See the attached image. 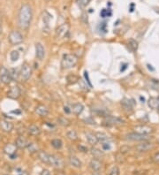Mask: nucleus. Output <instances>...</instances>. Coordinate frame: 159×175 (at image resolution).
Segmentation results:
<instances>
[{"label": "nucleus", "instance_id": "obj_46", "mask_svg": "<svg viewBox=\"0 0 159 175\" xmlns=\"http://www.w3.org/2000/svg\"><path fill=\"white\" fill-rule=\"evenodd\" d=\"M134 7H135V4L132 3L131 6H130V12H133V11H134Z\"/></svg>", "mask_w": 159, "mask_h": 175}, {"label": "nucleus", "instance_id": "obj_8", "mask_svg": "<svg viewBox=\"0 0 159 175\" xmlns=\"http://www.w3.org/2000/svg\"><path fill=\"white\" fill-rule=\"evenodd\" d=\"M49 164H51L54 168L57 169H63L64 168V162L61 158L55 156V155H50L49 159Z\"/></svg>", "mask_w": 159, "mask_h": 175}, {"label": "nucleus", "instance_id": "obj_24", "mask_svg": "<svg viewBox=\"0 0 159 175\" xmlns=\"http://www.w3.org/2000/svg\"><path fill=\"white\" fill-rule=\"evenodd\" d=\"M28 132L29 134L31 135H34V136H37L41 134V129L39 127H37L36 125H30L28 128Z\"/></svg>", "mask_w": 159, "mask_h": 175}, {"label": "nucleus", "instance_id": "obj_15", "mask_svg": "<svg viewBox=\"0 0 159 175\" xmlns=\"http://www.w3.org/2000/svg\"><path fill=\"white\" fill-rule=\"evenodd\" d=\"M0 128L3 131H5L6 133H9L13 129V124L10 121H8V120L2 119V120H0Z\"/></svg>", "mask_w": 159, "mask_h": 175}, {"label": "nucleus", "instance_id": "obj_23", "mask_svg": "<svg viewBox=\"0 0 159 175\" xmlns=\"http://www.w3.org/2000/svg\"><path fill=\"white\" fill-rule=\"evenodd\" d=\"M38 158L40 159L42 163L47 164H49V159H50V155L47 152L43 151V150H39L38 151Z\"/></svg>", "mask_w": 159, "mask_h": 175}, {"label": "nucleus", "instance_id": "obj_20", "mask_svg": "<svg viewBox=\"0 0 159 175\" xmlns=\"http://www.w3.org/2000/svg\"><path fill=\"white\" fill-rule=\"evenodd\" d=\"M85 136H86V139L88 141V142L90 144L91 146H95L97 144L98 142V140L95 136V134H93V133H85Z\"/></svg>", "mask_w": 159, "mask_h": 175}, {"label": "nucleus", "instance_id": "obj_14", "mask_svg": "<svg viewBox=\"0 0 159 175\" xmlns=\"http://www.w3.org/2000/svg\"><path fill=\"white\" fill-rule=\"evenodd\" d=\"M35 56L36 58H38L39 60H42L44 56H45V50H44V47L43 45L38 43L35 44Z\"/></svg>", "mask_w": 159, "mask_h": 175}, {"label": "nucleus", "instance_id": "obj_40", "mask_svg": "<svg viewBox=\"0 0 159 175\" xmlns=\"http://www.w3.org/2000/svg\"><path fill=\"white\" fill-rule=\"evenodd\" d=\"M152 162L155 164H159V152H157L154 154V156L151 158Z\"/></svg>", "mask_w": 159, "mask_h": 175}, {"label": "nucleus", "instance_id": "obj_52", "mask_svg": "<svg viewBox=\"0 0 159 175\" xmlns=\"http://www.w3.org/2000/svg\"><path fill=\"white\" fill-rule=\"evenodd\" d=\"M157 111H158V114H159V110H157Z\"/></svg>", "mask_w": 159, "mask_h": 175}, {"label": "nucleus", "instance_id": "obj_45", "mask_svg": "<svg viewBox=\"0 0 159 175\" xmlns=\"http://www.w3.org/2000/svg\"><path fill=\"white\" fill-rule=\"evenodd\" d=\"M64 111H65V113H67V114H69L70 112H72L71 109H69L67 106H65V107H64Z\"/></svg>", "mask_w": 159, "mask_h": 175}, {"label": "nucleus", "instance_id": "obj_5", "mask_svg": "<svg viewBox=\"0 0 159 175\" xmlns=\"http://www.w3.org/2000/svg\"><path fill=\"white\" fill-rule=\"evenodd\" d=\"M126 139L129 141H148L149 138V135L148 134H138L136 132H134V133H129V134H126L125 135Z\"/></svg>", "mask_w": 159, "mask_h": 175}, {"label": "nucleus", "instance_id": "obj_16", "mask_svg": "<svg viewBox=\"0 0 159 175\" xmlns=\"http://www.w3.org/2000/svg\"><path fill=\"white\" fill-rule=\"evenodd\" d=\"M35 112L40 117H46L49 114V110H48L46 106H44V105H39L35 107Z\"/></svg>", "mask_w": 159, "mask_h": 175}, {"label": "nucleus", "instance_id": "obj_6", "mask_svg": "<svg viewBox=\"0 0 159 175\" xmlns=\"http://www.w3.org/2000/svg\"><path fill=\"white\" fill-rule=\"evenodd\" d=\"M154 148V144L152 142L148 141H144L141 143L137 144L135 146V150L140 153H145V152L151 150Z\"/></svg>", "mask_w": 159, "mask_h": 175}, {"label": "nucleus", "instance_id": "obj_38", "mask_svg": "<svg viewBox=\"0 0 159 175\" xmlns=\"http://www.w3.org/2000/svg\"><path fill=\"white\" fill-rule=\"evenodd\" d=\"M84 77H85V80H86V83L88 84L89 87L92 88V83L90 82V79L88 77V73L87 71H84Z\"/></svg>", "mask_w": 159, "mask_h": 175}, {"label": "nucleus", "instance_id": "obj_21", "mask_svg": "<svg viewBox=\"0 0 159 175\" xmlns=\"http://www.w3.org/2000/svg\"><path fill=\"white\" fill-rule=\"evenodd\" d=\"M69 163L72 166H73L75 168H81L82 166V161L77 158L76 156H70L69 157Z\"/></svg>", "mask_w": 159, "mask_h": 175}, {"label": "nucleus", "instance_id": "obj_28", "mask_svg": "<svg viewBox=\"0 0 159 175\" xmlns=\"http://www.w3.org/2000/svg\"><path fill=\"white\" fill-rule=\"evenodd\" d=\"M95 136H96V138H97L98 141L104 142V141H108V140H109V136H108L105 133H103V132H97V133H95Z\"/></svg>", "mask_w": 159, "mask_h": 175}, {"label": "nucleus", "instance_id": "obj_22", "mask_svg": "<svg viewBox=\"0 0 159 175\" xmlns=\"http://www.w3.org/2000/svg\"><path fill=\"white\" fill-rule=\"evenodd\" d=\"M83 109H84V106H83L82 104H80V103H77V104L73 105L71 111H72V112H73L74 115L79 116L83 111Z\"/></svg>", "mask_w": 159, "mask_h": 175}, {"label": "nucleus", "instance_id": "obj_51", "mask_svg": "<svg viewBox=\"0 0 159 175\" xmlns=\"http://www.w3.org/2000/svg\"><path fill=\"white\" fill-rule=\"evenodd\" d=\"M157 143H158V144H159V138H158V139H157Z\"/></svg>", "mask_w": 159, "mask_h": 175}, {"label": "nucleus", "instance_id": "obj_48", "mask_svg": "<svg viewBox=\"0 0 159 175\" xmlns=\"http://www.w3.org/2000/svg\"><path fill=\"white\" fill-rule=\"evenodd\" d=\"M12 113H16V114H20L21 113V111H20V110H18V111H12Z\"/></svg>", "mask_w": 159, "mask_h": 175}, {"label": "nucleus", "instance_id": "obj_2", "mask_svg": "<svg viewBox=\"0 0 159 175\" xmlns=\"http://www.w3.org/2000/svg\"><path fill=\"white\" fill-rule=\"evenodd\" d=\"M78 63V58L74 54H64L61 59V66L63 69H70L74 67Z\"/></svg>", "mask_w": 159, "mask_h": 175}, {"label": "nucleus", "instance_id": "obj_32", "mask_svg": "<svg viewBox=\"0 0 159 175\" xmlns=\"http://www.w3.org/2000/svg\"><path fill=\"white\" fill-rule=\"evenodd\" d=\"M91 0H76V5L80 8L84 9L85 7H87L88 6V4L90 3Z\"/></svg>", "mask_w": 159, "mask_h": 175}, {"label": "nucleus", "instance_id": "obj_31", "mask_svg": "<svg viewBox=\"0 0 159 175\" xmlns=\"http://www.w3.org/2000/svg\"><path fill=\"white\" fill-rule=\"evenodd\" d=\"M9 73H10V75H11L12 81H17L19 76H20V73L18 72L17 69L16 68H11L9 70Z\"/></svg>", "mask_w": 159, "mask_h": 175}, {"label": "nucleus", "instance_id": "obj_19", "mask_svg": "<svg viewBox=\"0 0 159 175\" xmlns=\"http://www.w3.org/2000/svg\"><path fill=\"white\" fill-rule=\"evenodd\" d=\"M148 105L152 110H159V98L158 97H150L148 100Z\"/></svg>", "mask_w": 159, "mask_h": 175}, {"label": "nucleus", "instance_id": "obj_35", "mask_svg": "<svg viewBox=\"0 0 159 175\" xmlns=\"http://www.w3.org/2000/svg\"><path fill=\"white\" fill-rule=\"evenodd\" d=\"M100 15L102 18H106L112 16V11L110 9H103L100 12Z\"/></svg>", "mask_w": 159, "mask_h": 175}, {"label": "nucleus", "instance_id": "obj_47", "mask_svg": "<svg viewBox=\"0 0 159 175\" xmlns=\"http://www.w3.org/2000/svg\"><path fill=\"white\" fill-rule=\"evenodd\" d=\"M153 9L155 12H157V13L159 14V7H156V6H155V7H153Z\"/></svg>", "mask_w": 159, "mask_h": 175}, {"label": "nucleus", "instance_id": "obj_27", "mask_svg": "<svg viewBox=\"0 0 159 175\" xmlns=\"http://www.w3.org/2000/svg\"><path fill=\"white\" fill-rule=\"evenodd\" d=\"M51 144L54 149L56 150H60L63 147V141L61 139H53L51 141Z\"/></svg>", "mask_w": 159, "mask_h": 175}, {"label": "nucleus", "instance_id": "obj_10", "mask_svg": "<svg viewBox=\"0 0 159 175\" xmlns=\"http://www.w3.org/2000/svg\"><path fill=\"white\" fill-rule=\"evenodd\" d=\"M134 130H135V132L138 133V134H148V135L153 133V128L148 127V126H146V125L135 126V127H134Z\"/></svg>", "mask_w": 159, "mask_h": 175}, {"label": "nucleus", "instance_id": "obj_37", "mask_svg": "<svg viewBox=\"0 0 159 175\" xmlns=\"http://www.w3.org/2000/svg\"><path fill=\"white\" fill-rule=\"evenodd\" d=\"M27 148H29V152H37V150H38V147L35 145V143H29Z\"/></svg>", "mask_w": 159, "mask_h": 175}, {"label": "nucleus", "instance_id": "obj_44", "mask_svg": "<svg viewBox=\"0 0 159 175\" xmlns=\"http://www.w3.org/2000/svg\"><path fill=\"white\" fill-rule=\"evenodd\" d=\"M40 175H51V173H50V171L48 169H43L41 172Z\"/></svg>", "mask_w": 159, "mask_h": 175}, {"label": "nucleus", "instance_id": "obj_7", "mask_svg": "<svg viewBox=\"0 0 159 175\" xmlns=\"http://www.w3.org/2000/svg\"><path fill=\"white\" fill-rule=\"evenodd\" d=\"M12 81L9 70L4 65H2L0 67V82H2L5 84H9Z\"/></svg>", "mask_w": 159, "mask_h": 175}, {"label": "nucleus", "instance_id": "obj_42", "mask_svg": "<svg viewBox=\"0 0 159 175\" xmlns=\"http://www.w3.org/2000/svg\"><path fill=\"white\" fill-rule=\"evenodd\" d=\"M102 147H103V150H110V149H111V145H110V143H108V142H106V141H104V142H103Z\"/></svg>", "mask_w": 159, "mask_h": 175}, {"label": "nucleus", "instance_id": "obj_41", "mask_svg": "<svg viewBox=\"0 0 159 175\" xmlns=\"http://www.w3.org/2000/svg\"><path fill=\"white\" fill-rule=\"evenodd\" d=\"M130 151V148L128 146H123L121 147L120 149V153L121 154H126V153H128Z\"/></svg>", "mask_w": 159, "mask_h": 175}, {"label": "nucleus", "instance_id": "obj_11", "mask_svg": "<svg viewBox=\"0 0 159 175\" xmlns=\"http://www.w3.org/2000/svg\"><path fill=\"white\" fill-rule=\"evenodd\" d=\"M21 94V90L20 87L18 86H13L7 92V96L11 99H18L20 96Z\"/></svg>", "mask_w": 159, "mask_h": 175}, {"label": "nucleus", "instance_id": "obj_25", "mask_svg": "<svg viewBox=\"0 0 159 175\" xmlns=\"http://www.w3.org/2000/svg\"><path fill=\"white\" fill-rule=\"evenodd\" d=\"M128 46L133 52H135L138 50V42L135 40L134 38H130L128 41Z\"/></svg>", "mask_w": 159, "mask_h": 175}, {"label": "nucleus", "instance_id": "obj_34", "mask_svg": "<svg viewBox=\"0 0 159 175\" xmlns=\"http://www.w3.org/2000/svg\"><path fill=\"white\" fill-rule=\"evenodd\" d=\"M10 58L12 59V62L17 61L18 59L20 58V52H19L18 51H13V52H12L11 54H10Z\"/></svg>", "mask_w": 159, "mask_h": 175}, {"label": "nucleus", "instance_id": "obj_26", "mask_svg": "<svg viewBox=\"0 0 159 175\" xmlns=\"http://www.w3.org/2000/svg\"><path fill=\"white\" fill-rule=\"evenodd\" d=\"M90 151H91V154H92V156L95 158H98L99 159L102 157H104V152L100 150L99 149H97V148H92L90 150Z\"/></svg>", "mask_w": 159, "mask_h": 175}, {"label": "nucleus", "instance_id": "obj_29", "mask_svg": "<svg viewBox=\"0 0 159 175\" xmlns=\"http://www.w3.org/2000/svg\"><path fill=\"white\" fill-rule=\"evenodd\" d=\"M58 122H59V125L63 126V127H68L71 125V121L70 119H68L67 118L63 116H60L58 119Z\"/></svg>", "mask_w": 159, "mask_h": 175}, {"label": "nucleus", "instance_id": "obj_12", "mask_svg": "<svg viewBox=\"0 0 159 175\" xmlns=\"http://www.w3.org/2000/svg\"><path fill=\"white\" fill-rule=\"evenodd\" d=\"M104 123H107L108 126H113V125H122L125 123V121L118 117L108 116L106 117L105 120L104 121Z\"/></svg>", "mask_w": 159, "mask_h": 175}, {"label": "nucleus", "instance_id": "obj_33", "mask_svg": "<svg viewBox=\"0 0 159 175\" xmlns=\"http://www.w3.org/2000/svg\"><path fill=\"white\" fill-rule=\"evenodd\" d=\"M121 105L126 110H132L133 109V105L128 99H124L121 101Z\"/></svg>", "mask_w": 159, "mask_h": 175}, {"label": "nucleus", "instance_id": "obj_50", "mask_svg": "<svg viewBox=\"0 0 159 175\" xmlns=\"http://www.w3.org/2000/svg\"><path fill=\"white\" fill-rule=\"evenodd\" d=\"M1 33H2V25L0 23V35H1Z\"/></svg>", "mask_w": 159, "mask_h": 175}, {"label": "nucleus", "instance_id": "obj_4", "mask_svg": "<svg viewBox=\"0 0 159 175\" xmlns=\"http://www.w3.org/2000/svg\"><path fill=\"white\" fill-rule=\"evenodd\" d=\"M32 74V69H31V66L28 63H24L21 66V69L20 72V79L24 81V82H27L29 80V78L31 77Z\"/></svg>", "mask_w": 159, "mask_h": 175}, {"label": "nucleus", "instance_id": "obj_1", "mask_svg": "<svg viewBox=\"0 0 159 175\" xmlns=\"http://www.w3.org/2000/svg\"><path fill=\"white\" fill-rule=\"evenodd\" d=\"M32 17H33V12L31 6L28 4L22 5L18 14V25L20 29L23 30L29 29L32 21Z\"/></svg>", "mask_w": 159, "mask_h": 175}, {"label": "nucleus", "instance_id": "obj_17", "mask_svg": "<svg viewBox=\"0 0 159 175\" xmlns=\"http://www.w3.org/2000/svg\"><path fill=\"white\" fill-rule=\"evenodd\" d=\"M89 167L94 172H98L102 168V162H101L98 158H94L90 161V163H89Z\"/></svg>", "mask_w": 159, "mask_h": 175}, {"label": "nucleus", "instance_id": "obj_39", "mask_svg": "<svg viewBox=\"0 0 159 175\" xmlns=\"http://www.w3.org/2000/svg\"><path fill=\"white\" fill-rule=\"evenodd\" d=\"M151 83V87L155 88L157 89H159V80H149Z\"/></svg>", "mask_w": 159, "mask_h": 175}, {"label": "nucleus", "instance_id": "obj_13", "mask_svg": "<svg viewBox=\"0 0 159 175\" xmlns=\"http://www.w3.org/2000/svg\"><path fill=\"white\" fill-rule=\"evenodd\" d=\"M68 31H69V26H68V24H62V25H60L59 28L57 29V31H56V35H57V37H59V38H63V37H65L66 34L68 33Z\"/></svg>", "mask_w": 159, "mask_h": 175}, {"label": "nucleus", "instance_id": "obj_49", "mask_svg": "<svg viewBox=\"0 0 159 175\" xmlns=\"http://www.w3.org/2000/svg\"><path fill=\"white\" fill-rule=\"evenodd\" d=\"M20 175H29V173H26V172H22Z\"/></svg>", "mask_w": 159, "mask_h": 175}, {"label": "nucleus", "instance_id": "obj_53", "mask_svg": "<svg viewBox=\"0 0 159 175\" xmlns=\"http://www.w3.org/2000/svg\"><path fill=\"white\" fill-rule=\"evenodd\" d=\"M46 1H51V0H46Z\"/></svg>", "mask_w": 159, "mask_h": 175}, {"label": "nucleus", "instance_id": "obj_3", "mask_svg": "<svg viewBox=\"0 0 159 175\" xmlns=\"http://www.w3.org/2000/svg\"><path fill=\"white\" fill-rule=\"evenodd\" d=\"M23 39L24 38L22 35L19 31H16V30L12 31L8 35V40H9L10 43L12 45H17V44L21 43L23 42Z\"/></svg>", "mask_w": 159, "mask_h": 175}, {"label": "nucleus", "instance_id": "obj_36", "mask_svg": "<svg viewBox=\"0 0 159 175\" xmlns=\"http://www.w3.org/2000/svg\"><path fill=\"white\" fill-rule=\"evenodd\" d=\"M120 174V171H119V168L118 166H113L112 169L110 170L108 175H119Z\"/></svg>", "mask_w": 159, "mask_h": 175}, {"label": "nucleus", "instance_id": "obj_54", "mask_svg": "<svg viewBox=\"0 0 159 175\" xmlns=\"http://www.w3.org/2000/svg\"><path fill=\"white\" fill-rule=\"evenodd\" d=\"M74 175H80V174H74Z\"/></svg>", "mask_w": 159, "mask_h": 175}, {"label": "nucleus", "instance_id": "obj_9", "mask_svg": "<svg viewBox=\"0 0 159 175\" xmlns=\"http://www.w3.org/2000/svg\"><path fill=\"white\" fill-rule=\"evenodd\" d=\"M4 152L7 154L9 157H11L12 159H14L16 158V152H17V147L15 144H12V143H7L5 147H4Z\"/></svg>", "mask_w": 159, "mask_h": 175}, {"label": "nucleus", "instance_id": "obj_30", "mask_svg": "<svg viewBox=\"0 0 159 175\" xmlns=\"http://www.w3.org/2000/svg\"><path fill=\"white\" fill-rule=\"evenodd\" d=\"M66 136L68 139L71 141H77L78 140V134L75 130H70L66 133Z\"/></svg>", "mask_w": 159, "mask_h": 175}, {"label": "nucleus", "instance_id": "obj_43", "mask_svg": "<svg viewBox=\"0 0 159 175\" xmlns=\"http://www.w3.org/2000/svg\"><path fill=\"white\" fill-rule=\"evenodd\" d=\"M78 148H79L80 151L84 152V153H87V152H88V148H87V147H84V146L82 145H79Z\"/></svg>", "mask_w": 159, "mask_h": 175}, {"label": "nucleus", "instance_id": "obj_18", "mask_svg": "<svg viewBox=\"0 0 159 175\" xmlns=\"http://www.w3.org/2000/svg\"><path fill=\"white\" fill-rule=\"evenodd\" d=\"M15 145H16V147L19 148V149H25V148L28 147L29 142H28V140H27L24 136L20 135V136H19L17 139H16Z\"/></svg>", "mask_w": 159, "mask_h": 175}]
</instances>
